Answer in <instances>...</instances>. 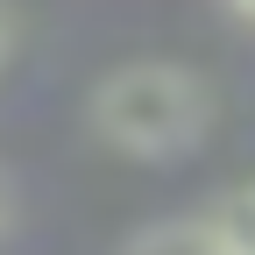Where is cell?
<instances>
[{
    "label": "cell",
    "instance_id": "cell-1",
    "mask_svg": "<svg viewBox=\"0 0 255 255\" xmlns=\"http://www.w3.org/2000/svg\"><path fill=\"white\" fill-rule=\"evenodd\" d=\"M85 128L100 135L114 156H135V163H170L191 156L213 128V92L206 78L177 57H135L114 64V71L92 78L85 92Z\"/></svg>",
    "mask_w": 255,
    "mask_h": 255
},
{
    "label": "cell",
    "instance_id": "cell-2",
    "mask_svg": "<svg viewBox=\"0 0 255 255\" xmlns=\"http://www.w3.org/2000/svg\"><path fill=\"white\" fill-rule=\"evenodd\" d=\"M121 255H234V241L220 234L213 206L206 213H170V220H149L121 241Z\"/></svg>",
    "mask_w": 255,
    "mask_h": 255
},
{
    "label": "cell",
    "instance_id": "cell-3",
    "mask_svg": "<svg viewBox=\"0 0 255 255\" xmlns=\"http://www.w3.org/2000/svg\"><path fill=\"white\" fill-rule=\"evenodd\" d=\"M213 220H220V234L234 241V255H255V184L227 191V199L213 206Z\"/></svg>",
    "mask_w": 255,
    "mask_h": 255
},
{
    "label": "cell",
    "instance_id": "cell-4",
    "mask_svg": "<svg viewBox=\"0 0 255 255\" xmlns=\"http://www.w3.org/2000/svg\"><path fill=\"white\" fill-rule=\"evenodd\" d=\"M220 7H227L234 21H255V0H220Z\"/></svg>",
    "mask_w": 255,
    "mask_h": 255
},
{
    "label": "cell",
    "instance_id": "cell-5",
    "mask_svg": "<svg viewBox=\"0 0 255 255\" xmlns=\"http://www.w3.org/2000/svg\"><path fill=\"white\" fill-rule=\"evenodd\" d=\"M7 43H14V21H7V7H0V57H7Z\"/></svg>",
    "mask_w": 255,
    "mask_h": 255
},
{
    "label": "cell",
    "instance_id": "cell-6",
    "mask_svg": "<svg viewBox=\"0 0 255 255\" xmlns=\"http://www.w3.org/2000/svg\"><path fill=\"white\" fill-rule=\"evenodd\" d=\"M7 206H14V191H7V177H0V227H7Z\"/></svg>",
    "mask_w": 255,
    "mask_h": 255
}]
</instances>
